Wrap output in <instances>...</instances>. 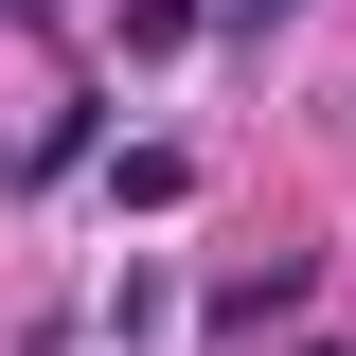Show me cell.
<instances>
[{"mask_svg":"<svg viewBox=\"0 0 356 356\" xmlns=\"http://www.w3.org/2000/svg\"><path fill=\"white\" fill-rule=\"evenodd\" d=\"M107 196H125V214H178V196H196V161H178V143H125V161H107Z\"/></svg>","mask_w":356,"mask_h":356,"instance_id":"obj_1","label":"cell"},{"mask_svg":"<svg viewBox=\"0 0 356 356\" xmlns=\"http://www.w3.org/2000/svg\"><path fill=\"white\" fill-rule=\"evenodd\" d=\"M196 36V0H125V54H178Z\"/></svg>","mask_w":356,"mask_h":356,"instance_id":"obj_2","label":"cell"},{"mask_svg":"<svg viewBox=\"0 0 356 356\" xmlns=\"http://www.w3.org/2000/svg\"><path fill=\"white\" fill-rule=\"evenodd\" d=\"M214 18H285V0H214Z\"/></svg>","mask_w":356,"mask_h":356,"instance_id":"obj_3","label":"cell"},{"mask_svg":"<svg viewBox=\"0 0 356 356\" xmlns=\"http://www.w3.org/2000/svg\"><path fill=\"white\" fill-rule=\"evenodd\" d=\"M303 356H339V339H303Z\"/></svg>","mask_w":356,"mask_h":356,"instance_id":"obj_4","label":"cell"}]
</instances>
